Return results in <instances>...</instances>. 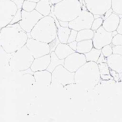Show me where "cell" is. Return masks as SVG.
I'll list each match as a JSON object with an SVG mask.
<instances>
[{"label": "cell", "instance_id": "6da1fadb", "mask_svg": "<svg viewBox=\"0 0 122 122\" xmlns=\"http://www.w3.org/2000/svg\"><path fill=\"white\" fill-rule=\"evenodd\" d=\"M28 38L18 23L9 24L1 29L0 46L7 53L13 54L25 46Z\"/></svg>", "mask_w": 122, "mask_h": 122}, {"label": "cell", "instance_id": "7a4b0ae2", "mask_svg": "<svg viewBox=\"0 0 122 122\" xmlns=\"http://www.w3.org/2000/svg\"><path fill=\"white\" fill-rule=\"evenodd\" d=\"M57 33L55 19L49 15L39 20L30 33V36L39 41L50 44L56 38Z\"/></svg>", "mask_w": 122, "mask_h": 122}, {"label": "cell", "instance_id": "3957f363", "mask_svg": "<svg viewBox=\"0 0 122 122\" xmlns=\"http://www.w3.org/2000/svg\"><path fill=\"white\" fill-rule=\"evenodd\" d=\"M100 79L98 65L94 62H87L74 74L75 84L86 87L93 88L99 83Z\"/></svg>", "mask_w": 122, "mask_h": 122}, {"label": "cell", "instance_id": "277c9868", "mask_svg": "<svg viewBox=\"0 0 122 122\" xmlns=\"http://www.w3.org/2000/svg\"><path fill=\"white\" fill-rule=\"evenodd\" d=\"M82 10L79 0H63L54 5L53 12L58 20L69 22L77 18Z\"/></svg>", "mask_w": 122, "mask_h": 122}, {"label": "cell", "instance_id": "5b68a950", "mask_svg": "<svg viewBox=\"0 0 122 122\" xmlns=\"http://www.w3.org/2000/svg\"><path fill=\"white\" fill-rule=\"evenodd\" d=\"M34 59L25 46L12 54L9 60V66L15 71H23L30 68Z\"/></svg>", "mask_w": 122, "mask_h": 122}, {"label": "cell", "instance_id": "8992f818", "mask_svg": "<svg viewBox=\"0 0 122 122\" xmlns=\"http://www.w3.org/2000/svg\"><path fill=\"white\" fill-rule=\"evenodd\" d=\"M52 73L51 87H64L66 86L75 84V72H71L63 65H59Z\"/></svg>", "mask_w": 122, "mask_h": 122}, {"label": "cell", "instance_id": "52a82bcc", "mask_svg": "<svg viewBox=\"0 0 122 122\" xmlns=\"http://www.w3.org/2000/svg\"><path fill=\"white\" fill-rule=\"evenodd\" d=\"M17 11V5L13 1L0 0V28L10 23Z\"/></svg>", "mask_w": 122, "mask_h": 122}, {"label": "cell", "instance_id": "ba28073f", "mask_svg": "<svg viewBox=\"0 0 122 122\" xmlns=\"http://www.w3.org/2000/svg\"><path fill=\"white\" fill-rule=\"evenodd\" d=\"M83 10L75 19L68 23V27L77 31L85 29H91L94 18L92 13L88 11L86 6H82Z\"/></svg>", "mask_w": 122, "mask_h": 122}, {"label": "cell", "instance_id": "9c48e42d", "mask_svg": "<svg viewBox=\"0 0 122 122\" xmlns=\"http://www.w3.org/2000/svg\"><path fill=\"white\" fill-rule=\"evenodd\" d=\"M21 15L22 19L18 23L26 33L31 32L39 20L44 17L35 9L31 12H27L22 9Z\"/></svg>", "mask_w": 122, "mask_h": 122}, {"label": "cell", "instance_id": "30bf717a", "mask_svg": "<svg viewBox=\"0 0 122 122\" xmlns=\"http://www.w3.org/2000/svg\"><path fill=\"white\" fill-rule=\"evenodd\" d=\"M25 46L34 59L49 54L51 52L49 44L39 41L31 37L28 38Z\"/></svg>", "mask_w": 122, "mask_h": 122}, {"label": "cell", "instance_id": "8fae6325", "mask_svg": "<svg viewBox=\"0 0 122 122\" xmlns=\"http://www.w3.org/2000/svg\"><path fill=\"white\" fill-rule=\"evenodd\" d=\"M86 9L93 15H103L111 8V0H84Z\"/></svg>", "mask_w": 122, "mask_h": 122}, {"label": "cell", "instance_id": "7c38bea8", "mask_svg": "<svg viewBox=\"0 0 122 122\" xmlns=\"http://www.w3.org/2000/svg\"><path fill=\"white\" fill-rule=\"evenodd\" d=\"M87 62L84 54L76 51L67 57L64 61V66L71 72L76 71Z\"/></svg>", "mask_w": 122, "mask_h": 122}, {"label": "cell", "instance_id": "4fadbf2b", "mask_svg": "<svg viewBox=\"0 0 122 122\" xmlns=\"http://www.w3.org/2000/svg\"><path fill=\"white\" fill-rule=\"evenodd\" d=\"M113 38L112 32H108L102 25L94 32L92 42L93 47L101 49L104 46L111 44Z\"/></svg>", "mask_w": 122, "mask_h": 122}, {"label": "cell", "instance_id": "5bb4252c", "mask_svg": "<svg viewBox=\"0 0 122 122\" xmlns=\"http://www.w3.org/2000/svg\"><path fill=\"white\" fill-rule=\"evenodd\" d=\"M35 84L38 85L50 87L52 80V73L47 70L38 71L33 73Z\"/></svg>", "mask_w": 122, "mask_h": 122}, {"label": "cell", "instance_id": "9a60e30c", "mask_svg": "<svg viewBox=\"0 0 122 122\" xmlns=\"http://www.w3.org/2000/svg\"><path fill=\"white\" fill-rule=\"evenodd\" d=\"M107 60L109 69L121 76L122 74V55L112 54L107 57Z\"/></svg>", "mask_w": 122, "mask_h": 122}, {"label": "cell", "instance_id": "2e32d148", "mask_svg": "<svg viewBox=\"0 0 122 122\" xmlns=\"http://www.w3.org/2000/svg\"><path fill=\"white\" fill-rule=\"evenodd\" d=\"M50 62V54L46 55L41 57L36 58L30 66V69L33 72L38 71L46 70Z\"/></svg>", "mask_w": 122, "mask_h": 122}, {"label": "cell", "instance_id": "e0dca14e", "mask_svg": "<svg viewBox=\"0 0 122 122\" xmlns=\"http://www.w3.org/2000/svg\"><path fill=\"white\" fill-rule=\"evenodd\" d=\"M120 21L119 16L113 12L108 17L104 20L102 26L108 32H113L116 30Z\"/></svg>", "mask_w": 122, "mask_h": 122}, {"label": "cell", "instance_id": "ac0fdd59", "mask_svg": "<svg viewBox=\"0 0 122 122\" xmlns=\"http://www.w3.org/2000/svg\"><path fill=\"white\" fill-rule=\"evenodd\" d=\"M54 51L57 56L61 60H64L70 54L76 52L71 48L67 44L59 43Z\"/></svg>", "mask_w": 122, "mask_h": 122}, {"label": "cell", "instance_id": "d6986e66", "mask_svg": "<svg viewBox=\"0 0 122 122\" xmlns=\"http://www.w3.org/2000/svg\"><path fill=\"white\" fill-rule=\"evenodd\" d=\"M52 5L50 0H40L37 3L35 10L44 17L49 16L51 13Z\"/></svg>", "mask_w": 122, "mask_h": 122}, {"label": "cell", "instance_id": "ffe728a7", "mask_svg": "<svg viewBox=\"0 0 122 122\" xmlns=\"http://www.w3.org/2000/svg\"><path fill=\"white\" fill-rule=\"evenodd\" d=\"M93 47L92 40L82 41L77 43V46L76 51L79 53L85 54L92 49Z\"/></svg>", "mask_w": 122, "mask_h": 122}, {"label": "cell", "instance_id": "44dd1931", "mask_svg": "<svg viewBox=\"0 0 122 122\" xmlns=\"http://www.w3.org/2000/svg\"><path fill=\"white\" fill-rule=\"evenodd\" d=\"M50 62L49 66H48L46 70L52 73L55 68L59 65H64V60L60 59L56 55L54 51H51L50 53Z\"/></svg>", "mask_w": 122, "mask_h": 122}, {"label": "cell", "instance_id": "7402d4cb", "mask_svg": "<svg viewBox=\"0 0 122 122\" xmlns=\"http://www.w3.org/2000/svg\"><path fill=\"white\" fill-rule=\"evenodd\" d=\"M94 31L91 29H85L78 31L76 41L78 42L82 41L92 39Z\"/></svg>", "mask_w": 122, "mask_h": 122}, {"label": "cell", "instance_id": "603a6c76", "mask_svg": "<svg viewBox=\"0 0 122 122\" xmlns=\"http://www.w3.org/2000/svg\"><path fill=\"white\" fill-rule=\"evenodd\" d=\"M101 49L93 47L89 52L84 54L87 62H97L101 54Z\"/></svg>", "mask_w": 122, "mask_h": 122}, {"label": "cell", "instance_id": "cb8c5ba5", "mask_svg": "<svg viewBox=\"0 0 122 122\" xmlns=\"http://www.w3.org/2000/svg\"><path fill=\"white\" fill-rule=\"evenodd\" d=\"M111 8L118 15H122V0H111Z\"/></svg>", "mask_w": 122, "mask_h": 122}, {"label": "cell", "instance_id": "d4e9b609", "mask_svg": "<svg viewBox=\"0 0 122 122\" xmlns=\"http://www.w3.org/2000/svg\"><path fill=\"white\" fill-rule=\"evenodd\" d=\"M12 54L7 53L0 46V60L4 64L6 63L9 65V62Z\"/></svg>", "mask_w": 122, "mask_h": 122}, {"label": "cell", "instance_id": "484cf974", "mask_svg": "<svg viewBox=\"0 0 122 122\" xmlns=\"http://www.w3.org/2000/svg\"><path fill=\"white\" fill-rule=\"evenodd\" d=\"M36 5V3L25 0L22 5V9L27 12L32 11L35 9Z\"/></svg>", "mask_w": 122, "mask_h": 122}, {"label": "cell", "instance_id": "4316f807", "mask_svg": "<svg viewBox=\"0 0 122 122\" xmlns=\"http://www.w3.org/2000/svg\"><path fill=\"white\" fill-rule=\"evenodd\" d=\"M98 65L100 75H110L109 67L107 63H101Z\"/></svg>", "mask_w": 122, "mask_h": 122}, {"label": "cell", "instance_id": "83f0119b", "mask_svg": "<svg viewBox=\"0 0 122 122\" xmlns=\"http://www.w3.org/2000/svg\"><path fill=\"white\" fill-rule=\"evenodd\" d=\"M103 21L104 20L102 17L94 19L92 23V25H91V29L93 30L94 32L96 31L102 25Z\"/></svg>", "mask_w": 122, "mask_h": 122}, {"label": "cell", "instance_id": "f1b7e54d", "mask_svg": "<svg viewBox=\"0 0 122 122\" xmlns=\"http://www.w3.org/2000/svg\"><path fill=\"white\" fill-rule=\"evenodd\" d=\"M101 52L106 57H108L113 54L112 45L111 44L104 46L101 49Z\"/></svg>", "mask_w": 122, "mask_h": 122}, {"label": "cell", "instance_id": "f546056e", "mask_svg": "<svg viewBox=\"0 0 122 122\" xmlns=\"http://www.w3.org/2000/svg\"><path fill=\"white\" fill-rule=\"evenodd\" d=\"M111 44L113 46L122 45V35L118 33L116 35L113 37Z\"/></svg>", "mask_w": 122, "mask_h": 122}, {"label": "cell", "instance_id": "4dcf8cb0", "mask_svg": "<svg viewBox=\"0 0 122 122\" xmlns=\"http://www.w3.org/2000/svg\"><path fill=\"white\" fill-rule=\"evenodd\" d=\"M22 10V9H18V11H17L16 15H15L14 18L12 20V21L9 24L12 25V24H14L15 23H19V21H21L22 19V15H21Z\"/></svg>", "mask_w": 122, "mask_h": 122}, {"label": "cell", "instance_id": "1f68e13d", "mask_svg": "<svg viewBox=\"0 0 122 122\" xmlns=\"http://www.w3.org/2000/svg\"><path fill=\"white\" fill-rule=\"evenodd\" d=\"M77 33H78V31H76V30L71 29V32H70L67 43H69L76 41Z\"/></svg>", "mask_w": 122, "mask_h": 122}, {"label": "cell", "instance_id": "d6a6232c", "mask_svg": "<svg viewBox=\"0 0 122 122\" xmlns=\"http://www.w3.org/2000/svg\"><path fill=\"white\" fill-rule=\"evenodd\" d=\"M113 54L122 55V45L113 46L112 45Z\"/></svg>", "mask_w": 122, "mask_h": 122}, {"label": "cell", "instance_id": "836d02e7", "mask_svg": "<svg viewBox=\"0 0 122 122\" xmlns=\"http://www.w3.org/2000/svg\"><path fill=\"white\" fill-rule=\"evenodd\" d=\"M107 57H106L102 53H101L97 62H96L97 64H100L101 63H107Z\"/></svg>", "mask_w": 122, "mask_h": 122}, {"label": "cell", "instance_id": "e575fe53", "mask_svg": "<svg viewBox=\"0 0 122 122\" xmlns=\"http://www.w3.org/2000/svg\"><path fill=\"white\" fill-rule=\"evenodd\" d=\"M77 42L76 41H75L69 43H67V44L69 46V47L71 48L72 49H73L74 51H76V49H77Z\"/></svg>", "mask_w": 122, "mask_h": 122}, {"label": "cell", "instance_id": "d590c367", "mask_svg": "<svg viewBox=\"0 0 122 122\" xmlns=\"http://www.w3.org/2000/svg\"><path fill=\"white\" fill-rule=\"evenodd\" d=\"M113 11L112 9L111 8H110L109 10H108L102 16H101V17H102V18L103 19V20H105L106 19H107V17H108L112 13H113Z\"/></svg>", "mask_w": 122, "mask_h": 122}, {"label": "cell", "instance_id": "8d00e7d4", "mask_svg": "<svg viewBox=\"0 0 122 122\" xmlns=\"http://www.w3.org/2000/svg\"><path fill=\"white\" fill-rule=\"evenodd\" d=\"M25 0H15L13 2L16 4L18 7V9H22V5Z\"/></svg>", "mask_w": 122, "mask_h": 122}, {"label": "cell", "instance_id": "74e56055", "mask_svg": "<svg viewBox=\"0 0 122 122\" xmlns=\"http://www.w3.org/2000/svg\"><path fill=\"white\" fill-rule=\"evenodd\" d=\"M116 30L118 34H120L122 35V18H120V23Z\"/></svg>", "mask_w": 122, "mask_h": 122}, {"label": "cell", "instance_id": "f35d334b", "mask_svg": "<svg viewBox=\"0 0 122 122\" xmlns=\"http://www.w3.org/2000/svg\"><path fill=\"white\" fill-rule=\"evenodd\" d=\"M101 78H102L103 80H109L110 79H113V78L111 77V75H100Z\"/></svg>", "mask_w": 122, "mask_h": 122}, {"label": "cell", "instance_id": "ab89813d", "mask_svg": "<svg viewBox=\"0 0 122 122\" xmlns=\"http://www.w3.org/2000/svg\"><path fill=\"white\" fill-rule=\"evenodd\" d=\"M59 23L60 25L62 26V27H68V23L69 22H64L62 21H60V20H58Z\"/></svg>", "mask_w": 122, "mask_h": 122}, {"label": "cell", "instance_id": "60d3db41", "mask_svg": "<svg viewBox=\"0 0 122 122\" xmlns=\"http://www.w3.org/2000/svg\"><path fill=\"white\" fill-rule=\"evenodd\" d=\"M62 1H63V0H50L51 3L52 4V5H53L59 3L60 2Z\"/></svg>", "mask_w": 122, "mask_h": 122}, {"label": "cell", "instance_id": "b9f144b4", "mask_svg": "<svg viewBox=\"0 0 122 122\" xmlns=\"http://www.w3.org/2000/svg\"><path fill=\"white\" fill-rule=\"evenodd\" d=\"M117 34H118V32L117 31V30H115V31L112 32V35L113 37H114V36L116 35Z\"/></svg>", "mask_w": 122, "mask_h": 122}, {"label": "cell", "instance_id": "7bdbcfd3", "mask_svg": "<svg viewBox=\"0 0 122 122\" xmlns=\"http://www.w3.org/2000/svg\"><path fill=\"white\" fill-rule=\"evenodd\" d=\"M25 1H31V2H33L35 3H38V2H39L40 0H25Z\"/></svg>", "mask_w": 122, "mask_h": 122}, {"label": "cell", "instance_id": "ee69618b", "mask_svg": "<svg viewBox=\"0 0 122 122\" xmlns=\"http://www.w3.org/2000/svg\"><path fill=\"white\" fill-rule=\"evenodd\" d=\"M93 16H94V19H97V18H99V17H101V15H96V14H94V15H93Z\"/></svg>", "mask_w": 122, "mask_h": 122}, {"label": "cell", "instance_id": "f6af8a7d", "mask_svg": "<svg viewBox=\"0 0 122 122\" xmlns=\"http://www.w3.org/2000/svg\"><path fill=\"white\" fill-rule=\"evenodd\" d=\"M84 1V0H79V1L80 2V3H81V5H83V4L85 3V2L83 3V2Z\"/></svg>", "mask_w": 122, "mask_h": 122}, {"label": "cell", "instance_id": "bcb514c9", "mask_svg": "<svg viewBox=\"0 0 122 122\" xmlns=\"http://www.w3.org/2000/svg\"><path fill=\"white\" fill-rule=\"evenodd\" d=\"M11 1H15V0H11Z\"/></svg>", "mask_w": 122, "mask_h": 122}]
</instances>
